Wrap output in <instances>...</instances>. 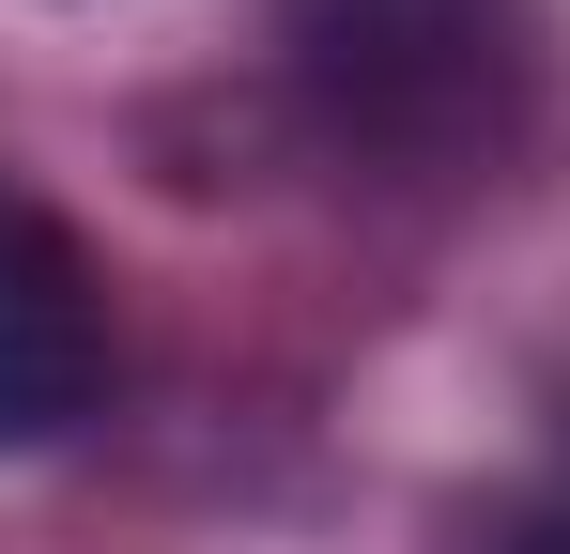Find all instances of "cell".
I'll return each mask as SVG.
<instances>
[{"label":"cell","instance_id":"cell-1","mask_svg":"<svg viewBox=\"0 0 570 554\" xmlns=\"http://www.w3.org/2000/svg\"><path fill=\"white\" fill-rule=\"evenodd\" d=\"M278 78L355 170H493L540 108V0H278Z\"/></svg>","mask_w":570,"mask_h":554},{"label":"cell","instance_id":"cell-2","mask_svg":"<svg viewBox=\"0 0 570 554\" xmlns=\"http://www.w3.org/2000/svg\"><path fill=\"white\" fill-rule=\"evenodd\" d=\"M108 400V277L94 247L0 170V462L62 447Z\"/></svg>","mask_w":570,"mask_h":554},{"label":"cell","instance_id":"cell-3","mask_svg":"<svg viewBox=\"0 0 570 554\" xmlns=\"http://www.w3.org/2000/svg\"><path fill=\"white\" fill-rule=\"evenodd\" d=\"M478 554H570V493H540V508H493V524H478Z\"/></svg>","mask_w":570,"mask_h":554}]
</instances>
